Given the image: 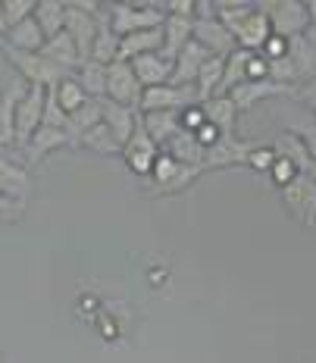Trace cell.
Listing matches in <instances>:
<instances>
[{
  "mask_svg": "<svg viewBox=\"0 0 316 363\" xmlns=\"http://www.w3.org/2000/svg\"><path fill=\"white\" fill-rule=\"evenodd\" d=\"M110 19V28L119 38L135 35V32H147V28H160L167 13H163V4H110L103 6Z\"/></svg>",
  "mask_w": 316,
  "mask_h": 363,
  "instance_id": "obj_1",
  "label": "cell"
},
{
  "mask_svg": "<svg viewBox=\"0 0 316 363\" xmlns=\"http://www.w3.org/2000/svg\"><path fill=\"white\" fill-rule=\"evenodd\" d=\"M4 54L6 60L13 63V69L19 72V79L26 82V85H38V88H47V91H54L60 82L66 79V75H72V72H66V69H60L57 63H50L47 57L38 50V54H28V50H13V48H4Z\"/></svg>",
  "mask_w": 316,
  "mask_h": 363,
  "instance_id": "obj_2",
  "label": "cell"
},
{
  "mask_svg": "<svg viewBox=\"0 0 316 363\" xmlns=\"http://www.w3.org/2000/svg\"><path fill=\"white\" fill-rule=\"evenodd\" d=\"M97 22H101V4H66V35L79 48L81 63L91 60V48L97 38Z\"/></svg>",
  "mask_w": 316,
  "mask_h": 363,
  "instance_id": "obj_3",
  "label": "cell"
},
{
  "mask_svg": "<svg viewBox=\"0 0 316 363\" xmlns=\"http://www.w3.org/2000/svg\"><path fill=\"white\" fill-rule=\"evenodd\" d=\"M260 10L269 16L273 35L285 38V41L307 35V28H310V13L300 0H269V4H260Z\"/></svg>",
  "mask_w": 316,
  "mask_h": 363,
  "instance_id": "obj_4",
  "label": "cell"
},
{
  "mask_svg": "<svg viewBox=\"0 0 316 363\" xmlns=\"http://www.w3.org/2000/svg\"><path fill=\"white\" fill-rule=\"evenodd\" d=\"M35 191V176L26 160H16L10 147H0V194L10 201L26 203Z\"/></svg>",
  "mask_w": 316,
  "mask_h": 363,
  "instance_id": "obj_5",
  "label": "cell"
},
{
  "mask_svg": "<svg viewBox=\"0 0 316 363\" xmlns=\"http://www.w3.org/2000/svg\"><path fill=\"white\" fill-rule=\"evenodd\" d=\"M198 101V91L194 85H157V88H145L138 104V113H160V110H172V113H182L188 107H194Z\"/></svg>",
  "mask_w": 316,
  "mask_h": 363,
  "instance_id": "obj_6",
  "label": "cell"
},
{
  "mask_svg": "<svg viewBox=\"0 0 316 363\" xmlns=\"http://www.w3.org/2000/svg\"><path fill=\"white\" fill-rule=\"evenodd\" d=\"M285 210L298 219L300 225H316V176L298 172L295 182L282 188Z\"/></svg>",
  "mask_w": 316,
  "mask_h": 363,
  "instance_id": "obj_7",
  "label": "cell"
},
{
  "mask_svg": "<svg viewBox=\"0 0 316 363\" xmlns=\"http://www.w3.org/2000/svg\"><path fill=\"white\" fill-rule=\"evenodd\" d=\"M44 104H47V88L28 85L22 101L16 104V147L22 150L32 141V135L44 123Z\"/></svg>",
  "mask_w": 316,
  "mask_h": 363,
  "instance_id": "obj_8",
  "label": "cell"
},
{
  "mask_svg": "<svg viewBox=\"0 0 316 363\" xmlns=\"http://www.w3.org/2000/svg\"><path fill=\"white\" fill-rule=\"evenodd\" d=\"M141 94H145V88H141V82H138V75H135L129 60H116V63L107 66V94H103L107 101L138 110Z\"/></svg>",
  "mask_w": 316,
  "mask_h": 363,
  "instance_id": "obj_9",
  "label": "cell"
},
{
  "mask_svg": "<svg viewBox=\"0 0 316 363\" xmlns=\"http://www.w3.org/2000/svg\"><path fill=\"white\" fill-rule=\"evenodd\" d=\"M123 157H125V166H129L135 176H150V172H154V163H157V157H160V145H157V141L145 132L141 119H138L135 135L125 141Z\"/></svg>",
  "mask_w": 316,
  "mask_h": 363,
  "instance_id": "obj_10",
  "label": "cell"
},
{
  "mask_svg": "<svg viewBox=\"0 0 316 363\" xmlns=\"http://www.w3.org/2000/svg\"><path fill=\"white\" fill-rule=\"evenodd\" d=\"M191 41H198L210 57H229L232 50H235V38H232V32L216 16H198L194 19Z\"/></svg>",
  "mask_w": 316,
  "mask_h": 363,
  "instance_id": "obj_11",
  "label": "cell"
},
{
  "mask_svg": "<svg viewBox=\"0 0 316 363\" xmlns=\"http://www.w3.org/2000/svg\"><path fill=\"white\" fill-rule=\"evenodd\" d=\"M295 91H298V88L282 85V82L260 79V82H242L238 88H232V94H229V97L235 101V107H238V110H251L254 104L269 101V97H282V94L295 97Z\"/></svg>",
  "mask_w": 316,
  "mask_h": 363,
  "instance_id": "obj_12",
  "label": "cell"
},
{
  "mask_svg": "<svg viewBox=\"0 0 316 363\" xmlns=\"http://www.w3.org/2000/svg\"><path fill=\"white\" fill-rule=\"evenodd\" d=\"M251 141H242L235 135H222L213 147H207L204 154V169H229V166L247 163V154H251Z\"/></svg>",
  "mask_w": 316,
  "mask_h": 363,
  "instance_id": "obj_13",
  "label": "cell"
},
{
  "mask_svg": "<svg viewBox=\"0 0 316 363\" xmlns=\"http://www.w3.org/2000/svg\"><path fill=\"white\" fill-rule=\"evenodd\" d=\"M26 82L13 79L0 91V147H16V104L26 94Z\"/></svg>",
  "mask_w": 316,
  "mask_h": 363,
  "instance_id": "obj_14",
  "label": "cell"
},
{
  "mask_svg": "<svg viewBox=\"0 0 316 363\" xmlns=\"http://www.w3.org/2000/svg\"><path fill=\"white\" fill-rule=\"evenodd\" d=\"M232 38H235V48L251 50V54H260L263 44L273 38V26H269V16L260 10V6H254V13L242 22V26L235 28V32H232Z\"/></svg>",
  "mask_w": 316,
  "mask_h": 363,
  "instance_id": "obj_15",
  "label": "cell"
},
{
  "mask_svg": "<svg viewBox=\"0 0 316 363\" xmlns=\"http://www.w3.org/2000/svg\"><path fill=\"white\" fill-rule=\"evenodd\" d=\"M60 147H69V135H66V128L41 125L32 135V141L22 147V154H26V166H28V169H35V166L41 163L44 157L54 154V150H60Z\"/></svg>",
  "mask_w": 316,
  "mask_h": 363,
  "instance_id": "obj_16",
  "label": "cell"
},
{
  "mask_svg": "<svg viewBox=\"0 0 316 363\" xmlns=\"http://www.w3.org/2000/svg\"><path fill=\"white\" fill-rule=\"evenodd\" d=\"M135 75H138L141 88H157V85H169L172 82V60L163 54V50H154V54L135 57L129 60Z\"/></svg>",
  "mask_w": 316,
  "mask_h": 363,
  "instance_id": "obj_17",
  "label": "cell"
},
{
  "mask_svg": "<svg viewBox=\"0 0 316 363\" xmlns=\"http://www.w3.org/2000/svg\"><path fill=\"white\" fill-rule=\"evenodd\" d=\"M207 60H210V54L198 41H188L176 54V60H172V85H194L201 69L207 66Z\"/></svg>",
  "mask_w": 316,
  "mask_h": 363,
  "instance_id": "obj_18",
  "label": "cell"
},
{
  "mask_svg": "<svg viewBox=\"0 0 316 363\" xmlns=\"http://www.w3.org/2000/svg\"><path fill=\"white\" fill-rule=\"evenodd\" d=\"M101 107H103V125L113 132V138L119 141V145L125 147V141L135 135V128H138V119H141V113L135 110V107H123V104H113L103 97L101 101Z\"/></svg>",
  "mask_w": 316,
  "mask_h": 363,
  "instance_id": "obj_19",
  "label": "cell"
},
{
  "mask_svg": "<svg viewBox=\"0 0 316 363\" xmlns=\"http://www.w3.org/2000/svg\"><path fill=\"white\" fill-rule=\"evenodd\" d=\"M273 150H276V157L288 160L298 172H304V176H316V160L310 157V150H307V145L298 138L295 132H282L279 138L273 141Z\"/></svg>",
  "mask_w": 316,
  "mask_h": 363,
  "instance_id": "obj_20",
  "label": "cell"
},
{
  "mask_svg": "<svg viewBox=\"0 0 316 363\" xmlns=\"http://www.w3.org/2000/svg\"><path fill=\"white\" fill-rule=\"evenodd\" d=\"M141 125L150 138L160 145V150L169 145L176 135H182V113L160 110V113H141Z\"/></svg>",
  "mask_w": 316,
  "mask_h": 363,
  "instance_id": "obj_21",
  "label": "cell"
},
{
  "mask_svg": "<svg viewBox=\"0 0 316 363\" xmlns=\"http://www.w3.org/2000/svg\"><path fill=\"white\" fill-rule=\"evenodd\" d=\"M41 54L50 60V63H57L60 69H66V72H75L81 66V57H79V48H75V41L69 35H66V28L60 35L54 38H47L44 41V48H41Z\"/></svg>",
  "mask_w": 316,
  "mask_h": 363,
  "instance_id": "obj_22",
  "label": "cell"
},
{
  "mask_svg": "<svg viewBox=\"0 0 316 363\" xmlns=\"http://www.w3.org/2000/svg\"><path fill=\"white\" fill-rule=\"evenodd\" d=\"M201 110H204L207 123H210V125H216L222 135H235L238 107H235V101H232L229 94H216V97H210V101L201 104Z\"/></svg>",
  "mask_w": 316,
  "mask_h": 363,
  "instance_id": "obj_23",
  "label": "cell"
},
{
  "mask_svg": "<svg viewBox=\"0 0 316 363\" xmlns=\"http://www.w3.org/2000/svg\"><path fill=\"white\" fill-rule=\"evenodd\" d=\"M103 10V6H101ZM119 44H123V38L110 28V19L107 13H101V22H97V38H94V48H91V60L101 66H110L119 60Z\"/></svg>",
  "mask_w": 316,
  "mask_h": 363,
  "instance_id": "obj_24",
  "label": "cell"
},
{
  "mask_svg": "<svg viewBox=\"0 0 316 363\" xmlns=\"http://www.w3.org/2000/svg\"><path fill=\"white\" fill-rule=\"evenodd\" d=\"M44 32L41 26L35 22V16H28L26 22H19V26L6 28V44L4 48H13V50H28V54H38V50L44 48Z\"/></svg>",
  "mask_w": 316,
  "mask_h": 363,
  "instance_id": "obj_25",
  "label": "cell"
},
{
  "mask_svg": "<svg viewBox=\"0 0 316 363\" xmlns=\"http://www.w3.org/2000/svg\"><path fill=\"white\" fill-rule=\"evenodd\" d=\"M194 35V19L188 16H167L163 19V54L176 60V54L191 41Z\"/></svg>",
  "mask_w": 316,
  "mask_h": 363,
  "instance_id": "obj_26",
  "label": "cell"
},
{
  "mask_svg": "<svg viewBox=\"0 0 316 363\" xmlns=\"http://www.w3.org/2000/svg\"><path fill=\"white\" fill-rule=\"evenodd\" d=\"M97 123H103V107H101V101L88 97L85 107H79L75 113H69V123H66V135H69V147L79 145L81 135H85L88 128H94Z\"/></svg>",
  "mask_w": 316,
  "mask_h": 363,
  "instance_id": "obj_27",
  "label": "cell"
},
{
  "mask_svg": "<svg viewBox=\"0 0 316 363\" xmlns=\"http://www.w3.org/2000/svg\"><path fill=\"white\" fill-rule=\"evenodd\" d=\"M154 50H163V26L147 28V32L125 35L123 44H119V60H135V57L154 54Z\"/></svg>",
  "mask_w": 316,
  "mask_h": 363,
  "instance_id": "obj_28",
  "label": "cell"
},
{
  "mask_svg": "<svg viewBox=\"0 0 316 363\" xmlns=\"http://www.w3.org/2000/svg\"><path fill=\"white\" fill-rule=\"evenodd\" d=\"M288 60H291V66H295L300 85L316 75V44L307 35L291 38V41H288Z\"/></svg>",
  "mask_w": 316,
  "mask_h": 363,
  "instance_id": "obj_29",
  "label": "cell"
},
{
  "mask_svg": "<svg viewBox=\"0 0 316 363\" xmlns=\"http://www.w3.org/2000/svg\"><path fill=\"white\" fill-rule=\"evenodd\" d=\"M35 22L41 26L44 38H54L66 28V4L60 0H38L35 4Z\"/></svg>",
  "mask_w": 316,
  "mask_h": 363,
  "instance_id": "obj_30",
  "label": "cell"
},
{
  "mask_svg": "<svg viewBox=\"0 0 316 363\" xmlns=\"http://www.w3.org/2000/svg\"><path fill=\"white\" fill-rule=\"evenodd\" d=\"M72 75H75V82L85 88L88 97H94V101H103V94H107V66L94 63V60H85V63H81Z\"/></svg>",
  "mask_w": 316,
  "mask_h": 363,
  "instance_id": "obj_31",
  "label": "cell"
},
{
  "mask_svg": "<svg viewBox=\"0 0 316 363\" xmlns=\"http://www.w3.org/2000/svg\"><path fill=\"white\" fill-rule=\"evenodd\" d=\"M251 57H254L251 50H242V48H235L229 57H225L220 94H232V88H238L242 82H247V63H251Z\"/></svg>",
  "mask_w": 316,
  "mask_h": 363,
  "instance_id": "obj_32",
  "label": "cell"
},
{
  "mask_svg": "<svg viewBox=\"0 0 316 363\" xmlns=\"http://www.w3.org/2000/svg\"><path fill=\"white\" fill-rule=\"evenodd\" d=\"M75 147H85V150H94V154H103V157H113V154H123V145L113 138V132L103 123H97L94 128H88L85 135L79 138Z\"/></svg>",
  "mask_w": 316,
  "mask_h": 363,
  "instance_id": "obj_33",
  "label": "cell"
},
{
  "mask_svg": "<svg viewBox=\"0 0 316 363\" xmlns=\"http://www.w3.org/2000/svg\"><path fill=\"white\" fill-rule=\"evenodd\" d=\"M163 150L176 157L179 163H188V166H204V154H207V150L198 145V138H194L191 132L176 135V138H172V141H169V145L163 147Z\"/></svg>",
  "mask_w": 316,
  "mask_h": 363,
  "instance_id": "obj_34",
  "label": "cell"
},
{
  "mask_svg": "<svg viewBox=\"0 0 316 363\" xmlns=\"http://www.w3.org/2000/svg\"><path fill=\"white\" fill-rule=\"evenodd\" d=\"M50 94L57 97V104H60V110L69 116V113H75L79 107H85V101H88V94H85V88L75 82V75H66L60 85L50 91Z\"/></svg>",
  "mask_w": 316,
  "mask_h": 363,
  "instance_id": "obj_35",
  "label": "cell"
},
{
  "mask_svg": "<svg viewBox=\"0 0 316 363\" xmlns=\"http://www.w3.org/2000/svg\"><path fill=\"white\" fill-rule=\"evenodd\" d=\"M201 172H204V166H188V163H182V166H179L176 176H172L163 188H154V191H157V194H176V191H185V188L191 185V182L201 176Z\"/></svg>",
  "mask_w": 316,
  "mask_h": 363,
  "instance_id": "obj_36",
  "label": "cell"
},
{
  "mask_svg": "<svg viewBox=\"0 0 316 363\" xmlns=\"http://www.w3.org/2000/svg\"><path fill=\"white\" fill-rule=\"evenodd\" d=\"M179 166L182 163H179L176 157L167 154V150H160V157H157V163H154V172H150V188H163L179 172Z\"/></svg>",
  "mask_w": 316,
  "mask_h": 363,
  "instance_id": "obj_37",
  "label": "cell"
},
{
  "mask_svg": "<svg viewBox=\"0 0 316 363\" xmlns=\"http://www.w3.org/2000/svg\"><path fill=\"white\" fill-rule=\"evenodd\" d=\"M28 16H35V0H4L6 28L19 26V22H26Z\"/></svg>",
  "mask_w": 316,
  "mask_h": 363,
  "instance_id": "obj_38",
  "label": "cell"
},
{
  "mask_svg": "<svg viewBox=\"0 0 316 363\" xmlns=\"http://www.w3.org/2000/svg\"><path fill=\"white\" fill-rule=\"evenodd\" d=\"M273 163H276L273 145H254L251 154H247V166H251V169H257V172H269V169H273Z\"/></svg>",
  "mask_w": 316,
  "mask_h": 363,
  "instance_id": "obj_39",
  "label": "cell"
},
{
  "mask_svg": "<svg viewBox=\"0 0 316 363\" xmlns=\"http://www.w3.org/2000/svg\"><path fill=\"white\" fill-rule=\"evenodd\" d=\"M66 123H69V116H66L63 110H60L57 97L47 91V104H44V123L41 125H54V128H66Z\"/></svg>",
  "mask_w": 316,
  "mask_h": 363,
  "instance_id": "obj_40",
  "label": "cell"
},
{
  "mask_svg": "<svg viewBox=\"0 0 316 363\" xmlns=\"http://www.w3.org/2000/svg\"><path fill=\"white\" fill-rule=\"evenodd\" d=\"M288 132H295L300 141L307 145V150H310V157L316 160V119H307V123H295L288 128Z\"/></svg>",
  "mask_w": 316,
  "mask_h": 363,
  "instance_id": "obj_41",
  "label": "cell"
},
{
  "mask_svg": "<svg viewBox=\"0 0 316 363\" xmlns=\"http://www.w3.org/2000/svg\"><path fill=\"white\" fill-rule=\"evenodd\" d=\"M295 176H298V169H295V166H291L288 160H282V157H276L273 169H269V179H273L279 188H285V185H288V182H295Z\"/></svg>",
  "mask_w": 316,
  "mask_h": 363,
  "instance_id": "obj_42",
  "label": "cell"
},
{
  "mask_svg": "<svg viewBox=\"0 0 316 363\" xmlns=\"http://www.w3.org/2000/svg\"><path fill=\"white\" fill-rule=\"evenodd\" d=\"M22 213H26V203L10 201V198L0 194V223H19Z\"/></svg>",
  "mask_w": 316,
  "mask_h": 363,
  "instance_id": "obj_43",
  "label": "cell"
},
{
  "mask_svg": "<svg viewBox=\"0 0 316 363\" xmlns=\"http://www.w3.org/2000/svg\"><path fill=\"white\" fill-rule=\"evenodd\" d=\"M204 123H207V116H204V110H201V104H194V107L182 110V132H191L194 135Z\"/></svg>",
  "mask_w": 316,
  "mask_h": 363,
  "instance_id": "obj_44",
  "label": "cell"
},
{
  "mask_svg": "<svg viewBox=\"0 0 316 363\" xmlns=\"http://www.w3.org/2000/svg\"><path fill=\"white\" fill-rule=\"evenodd\" d=\"M285 54H288V41H285V38H279V35L269 38V41L263 44V50H260V57L266 60V63H269V60H282Z\"/></svg>",
  "mask_w": 316,
  "mask_h": 363,
  "instance_id": "obj_45",
  "label": "cell"
},
{
  "mask_svg": "<svg viewBox=\"0 0 316 363\" xmlns=\"http://www.w3.org/2000/svg\"><path fill=\"white\" fill-rule=\"evenodd\" d=\"M295 101H300L304 107H310V110H313V116H316V75H313V79H307L304 85H298Z\"/></svg>",
  "mask_w": 316,
  "mask_h": 363,
  "instance_id": "obj_46",
  "label": "cell"
},
{
  "mask_svg": "<svg viewBox=\"0 0 316 363\" xmlns=\"http://www.w3.org/2000/svg\"><path fill=\"white\" fill-rule=\"evenodd\" d=\"M194 138H198V145L201 147H213L216 145V141H220L222 138V132H220V128H216V125H210V123H204V125H201L198 128V132H194Z\"/></svg>",
  "mask_w": 316,
  "mask_h": 363,
  "instance_id": "obj_47",
  "label": "cell"
},
{
  "mask_svg": "<svg viewBox=\"0 0 316 363\" xmlns=\"http://www.w3.org/2000/svg\"><path fill=\"white\" fill-rule=\"evenodd\" d=\"M260 79H269V66L260 54H254L251 63H247V82H260Z\"/></svg>",
  "mask_w": 316,
  "mask_h": 363,
  "instance_id": "obj_48",
  "label": "cell"
},
{
  "mask_svg": "<svg viewBox=\"0 0 316 363\" xmlns=\"http://www.w3.org/2000/svg\"><path fill=\"white\" fill-rule=\"evenodd\" d=\"M307 13H310V26H316V0L307 4Z\"/></svg>",
  "mask_w": 316,
  "mask_h": 363,
  "instance_id": "obj_49",
  "label": "cell"
},
{
  "mask_svg": "<svg viewBox=\"0 0 316 363\" xmlns=\"http://www.w3.org/2000/svg\"><path fill=\"white\" fill-rule=\"evenodd\" d=\"M0 35H6V19H4V0H0Z\"/></svg>",
  "mask_w": 316,
  "mask_h": 363,
  "instance_id": "obj_50",
  "label": "cell"
},
{
  "mask_svg": "<svg viewBox=\"0 0 316 363\" xmlns=\"http://www.w3.org/2000/svg\"><path fill=\"white\" fill-rule=\"evenodd\" d=\"M0 363H4V351H0Z\"/></svg>",
  "mask_w": 316,
  "mask_h": 363,
  "instance_id": "obj_51",
  "label": "cell"
},
{
  "mask_svg": "<svg viewBox=\"0 0 316 363\" xmlns=\"http://www.w3.org/2000/svg\"><path fill=\"white\" fill-rule=\"evenodd\" d=\"M313 119H316V116H313Z\"/></svg>",
  "mask_w": 316,
  "mask_h": 363,
  "instance_id": "obj_52",
  "label": "cell"
}]
</instances>
